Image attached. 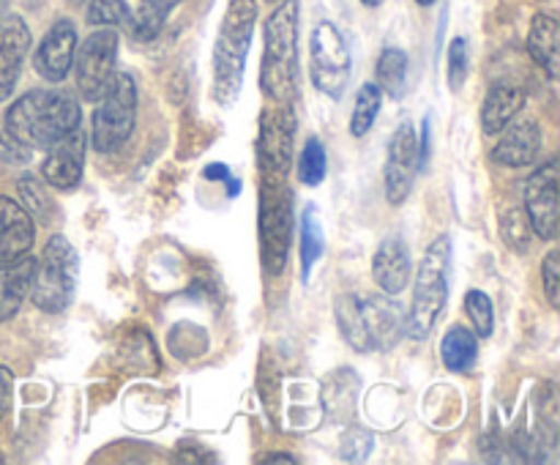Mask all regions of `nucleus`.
Wrapping results in <instances>:
<instances>
[{"mask_svg":"<svg viewBox=\"0 0 560 465\" xmlns=\"http://www.w3.org/2000/svg\"><path fill=\"white\" fill-rule=\"evenodd\" d=\"M118 31L115 27H98L93 31L80 49L74 53V77L80 96L85 102H98L107 91L115 74V58H118Z\"/></svg>","mask_w":560,"mask_h":465,"instance_id":"9b49d317","label":"nucleus"},{"mask_svg":"<svg viewBox=\"0 0 560 465\" xmlns=\"http://www.w3.org/2000/svg\"><path fill=\"white\" fill-rule=\"evenodd\" d=\"M361 3H364V5H372V9H375V5H381L383 0H361Z\"/></svg>","mask_w":560,"mask_h":465,"instance_id":"79ce46f5","label":"nucleus"},{"mask_svg":"<svg viewBox=\"0 0 560 465\" xmlns=\"http://www.w3.org/2000/svg\"><path fill=\"white\" fill-rule=\"evenodd\" d=\"M184 0H142L137 14H131L129 33L137 42H153L162 33L164 22Z\"/></svg>","mask_w":560,"mask_h":465,"instance_id":"a878e982","label":"nucleus"},{"mask_svg":"<svg viewBox=\"0 0 560 465\" xmlns=\"http://www.w3.org/2000/svg\"><path fill=\"white\" fill-rule=\"evenodd\" d=\"M523 107V88L514 85V82H495V85L487 91L485 104H481V126H485L487 135H498V131H503L514 118H517Z\"/></svg>","mask_w":560,"mask_h":465,"instance_id":"aec40b11","label":"nucleus"},{"mask_svg":"<svg viewBox=\"0 0 560 465\" xmlns=\"http://www.w3.org/2000/svg\"><path fill=\"white\" fill-rule=\"evenodd\" d=\"M525 217L541 241H556L560 228V178L558 164L547 162L525 184Z\"/></svg>","mask_w":560,"mask_h":465,"instance_id":"f8f14e48","label":"nucleus"},{"mask_svg":"<svg viewBox=\"0 0 560 465\" xmlns=\"http://www.w3.org/2000/svg\"><path fill=\"white\" fill-rule=\"evenodd\" d=\"M448 271H452V239L438 235L427 246L413 282V304L405 315V337L424 342L435 328L448 301Z\"/></svg>","mask_w":560,"mask_h":465,"instance_id":"39448f33","label":"nucleus"},{"mask_svg":"<svg viewBox=\"0 0 560 465\" xmlns=\"http://www.w3.org/2000/svg\"><path fill=\"white\" fill-rule=\"evenodd\" d=\"M293 135L295 115L290 104H273L260 115V137H257V164L262 181H284L293 167Z\"/></svg>","mask_w":560,"mask_h":465,"instance_id":"9d476101","label":"nucleus"},{"mask_svg":"<svg viewBox=\"0 0 560 465\" xmlns=\"http://www.w3.org/2000/svg\"><path fill=\"white\" fill-rule=\"evenodd\" d=\"M3 124L25 148L47 151L52 142L82 126V109L71 93L38 88L11 104Z\"/></svg>","mask_w":560,"mask_h":465,"instance_id":"f03ea898","label":"nucleus"},{"mask_svg":"<svg viewBox=\"0 0 560 465\" xmlns=\"http://www.w3.org/2000/svg\"><path fill=\"white\" fill-rule=\"evenodd\" d=\"M299 0H279L262 25L260 88L273 104H290L299 98Z\"/></svg>","mask_w":560,"mask_h":465,"instance_id":"f257e3e1","label":"nucleus"},{"mask_svg":"<svg viewBox=\"0 0 560 465\" xmlns=\"http://www.w3.org/2000/svg\"><path fill=\"white\" fill-rule=\"evenodd\" d=\"M71 3H80V0H71Z\"/></svg>","mask_w":560,"mask_h":465,"instance_id":"c03bdc74","label":"nucleus"},{"mask_svg":"<svg viewBox=\"0 0 560 465\" xmlns=\"http://www.w3.org/2000/svg\"><path fill=\"white\" fill-rule=\"evenodd\" d=\"M137 124V82L129 71H118L93 109L91 142L98 153H115L129 142Z\"/></svg>","mask_w":560,"mask_h":465,"instance_id":"0eeeda50","label":"nucleus"},{"mask_svg":"<svg viewBox=\"0 0 560 465\" xmlns=\"http://www.w3.org/2000/svg\"><path fill=\"white\" fill-rule=\"evenodd\" d=\"M47 151V159L42 164L44 181L52 189H77L82 181V164H85V131H82V126L52 142Z\"/></svg>","mask_w":560,"mask_h":465,"instance_id":"4468645a","label":"nucleus"},{"mask_svg":"<svg viewBox=\"0 0 560 465\" xmlns=\"http://www.w3.org/2000/svg\"><path fill=\"white\" fill-rule=\"evenodd\" d=\"M353 71V55L345 33L334 22H320L310 38L312 82L328 98H342Z\"/></svg>","mask_w":560,"mask_h":465,"instance_id":"1a4fd4ad","label":"nucleus"},{"mask_svg":"<svg viewBox=\"0 0 560 465\" xmlns=\"http://www.w3.org/2000/svg\"><path fill=\"white\" fill-rule=\"evenodd\" d=\"M468 71H470V47H468V38L457 36L452 38L448 44V88L452 91H459L468 80Z\"/></svg>","mask_w":560,"mask_h":465,"instance_id":"473e14b6","label":"nucleus"},{"mask_svg":"<svg viewBox=\"0 0 560 465\" xmlns=\"http://www.w3.org/2000/svg\"><path fill=\"white\" fill-rule=\"evenodd\" d=\"M255 25L257 0H233L228 5L217 44H213V98L222 107H233L238 102Z\"/></svg>","mask_w":560,"mask_h":465,"instance_id":"20e7f679","label":"nucleus"},{"mask_svg":"<svg viewBox=\"0 0 560 465\" xmlns=\"http://www.w3.org/2000/svg\"><path fill=\"white\" fill-rule=\"evenodd\" d=\"M501 230H503V241H506L514 252H525L530 246V233H534V230H530V222L528 217H525V211H520V208H512V211L503 213Z\"/></svg>","mask_w":560,"mask_h":465,"instance_id":"72a5a7b5","label":"nucleus"},{"mask_svg":"<svg viewBox=\"0 0 560 465\" xmlns=\"http://www.w3.org/2000/svg\"><path fill=\"white\" fill-rule=\"evenodd\" d=\"M77 279H80V257L66 235L55 233L42 249L38 260H33L31 279V301L42 312L58 315L69 310L77 293Z\"/></svg>","mask_w":560,"mask_h":465,"instance_id":"423d86ee","label":"nucleus"},{"mask_svg":"<svg viewBox=\"0 0 560 465\" xmlns=\"http://www.w3.org/2000/svg\"><path fill=\"white\" fill-rule=\"evenodd\" d=\"M16 189H20L22 208H25L31 217H36L38 222H49V219H52V200H49L47 189H44V184L36 175H20Z\"/></svg>","mask_w":560,"mask_h":465,"instance_id":"c756f323","label":"nucleus"},{"mask_svg":"<svg viewBox=\"0 0 560 465\" xmlns=\"http://www.w3.org/2000/svg\"><path fill=\"white\" fill-rule=\"evenodd\" d=\"M355 394H359V375L353 370L331 372L320 386L323 405L331 419H348L353 414Z\"/></svg>","mask_w":560,"mask_h":465,"instance_id":"5701e85b","label":"nucleus"},{"mask_svg":"<svg viewBox=\"0 0 560 465\" xmlns=\"http://www.w3.org/2000/svg\"><path fill=\"white\" fill-rule=\"evenodd\" d=\"M541 129L536 120H517L503 129V137L492 148V159L503 167H528L539 159Z\"/></svg>","mask_w":560,"mask_h":465,"instance_id":"a211bd4d","label":"nucleus"},{"mask_svg":"<svg viewBox=\"0 0 560 465\" xmlns=\"http://www.w3.org/2000/svg\"><path fill=\"white\" fill-rule=\"evenodd\" d=\"M528 53L536 63L545 69L550 80H558L560 74V25L552 14L539 11L530 22L528 31Z\"/></svg>","mask_w":560,"mask_h":465,"instance_id":"412c9836","label":"nucleus"},{"mask_svg":"<svg viewBox=\"0 0 560 465\" xmlns=\"http://www.w3.org/2000/svg\"><path fill=\"white\" fill-rule=\"evenodd\" d=\"M77 53V27L71 20H58L42 38L33 58V69L47 82H60L69 77Z\"/></svg>","mask_w":560,"mask_h":465,"instance_id":"2eb2a0df","label":"nucleus"},{"mask_svg":"<svg viewBox=\"0 0 560 465\" xmlns=\"http://www.w3.org/2000/svg\"><path fill=\"white\" fill-rule=\"evenodd\" d=\"M266 465H277V463H288V465H295V457H290V454H271V457L262 460Z\"/></svg>","mask_w":560,"mask_h":465,"instance_id":"a19ab883","label":"nucleus"},{"mask_svg":"<svg viewBox=\"0 0 560 465\" xmlns=\"http://www.w3.org/2000/svg\"><path fill=\"white\" fill-rule=\"evenodd\" d=\"M432 120L430 115L424 118V126H421V137H419V164L421 170L427 167V162H430V140H432Z\"/></svg>","mask_w":560,"mask_h":465,"instance_id":"ea45409f","label":"nucleus"},{"mask_svg":"<svg viewBox=\"0 0 560 465\" xmlns=\"http://www.w3.org/2000/svg\"><path fill=\"white\" fill-rule=\"evenodd\" d=\"M381 107H383V91L377 88V82H364V85L359 88V93H355L353 115H350V135L353 137L370 135Z\"/></svg>","mask_w":560,"mask_h":465,"instance_id":"cd10ccee","label":"nucleus"},{"mask_svg":"<svg viewBox=\"0 0 560 465\" xmlns=\"http://www.w3.org/2000/svg\"><path fill=\"white\" fill-rule=\"evenodd\" d=\"M441 359L446 370L468 372L479 359V337L465 326H452L441 342Z\"/></svg>","mask_w":560,"mask_h":465,"instance_id":"393cba45","label":"nucleus"},{"mask_svg":"<svg viewBox=\"0 0 560 465\" xmlns=\"http://www.w3.org/2000/svg\"><path fill=\"white\" fill-rule=\"evenodd\" d=\"M419 173V135H416L413 124L405 120V124L397 126L392 142H388L386 173H383V178H386V197L392 206H402L408 200Z\"/></svg>","mask_w":560,"mask_h":465,"instance_id":"ddd939ff","label":"nucleus"},{"mask_svg":"<svg viewBox=\"0 0 560 465\" xmlns=\"http://www.w3.org/2000/svg\"><path fill=\"white\" fill-rule=\"evenodd\" d=\"M337 323L345 342L359 353L392 350L405 337V310L392 295H355L337 299Z\"/></svg>","mask_w":560,"mask_h":465,"instance_id":"7ed1b4c3","label":"nucleus"},{"mask_svg":"<svg viewBox=\"0 0 560 465\" xmlns=\"http://www.w3.org/2000/svg\"><path fill=\"white\" fill-rule=\"evenodd\" d=\"M410 246L399 235H388L381 241L375 257H372V277H375L377 288L386 295H399L408 288L410 279Z\"/></svg>","mask_w":560,"mask_h":465,"instance_id":"f3484780","label":"nucleus"},{"mask_svg":"<svg viewBox=\"0 0 560 465\" xmlns=\"http://www.w3.org/2000/svg\"><path fill=\"white\" fill-rule=\"evenodd\" d=\"M416 3H419V5H432V3H435V0H416Z\"/></svg>","mask_w":560,"mask_h":465,"instance_id":"37998d69","label":"nucleus"},{"mask_svg":"<svg viewBox=\"0 0 560 465\" xmlns=\"http://www.w3.org/2000/svg\"><path fill=\"white\" fill-rule=\"evenodd\" d=\"M328 173V156H326V146L317 137H310L301 148L299 156V181L304 186H320L326 181Z\"/></svg>","mask_w":560,"mask_h":465,"instance_id":"c85d7f7f","label":"nucleus"},{"mask_svg":"<svg viewBox=\"0 0 560 465\" xmlns=\"http://www.w3.org/2000/svg\"><path fill=\"white\" fill-rule=\"evenodd\" d=\"M11 383H14L11 372L5 370V367H0V419H3L5 410L11 408Z\"/></svg>","mask_w":560,"mask_h":465,"instance_id":"58836bf2","label":"nucleus"},{"mask_svg":"<svg viewBox=\"0 0 560 465\" xmlns=\"http://www.w3.org/2000/svg\"><path fill=\"white\" fill-rule=\"evenodd\" d=\"M31 49V31L20 14L0 20V102H9Z\"/></svg>","mask_w":560,"mask_h":465,"instance_id":"dca6fc26","label":"nucleus"},{"mask_svg":"<svg viewBox=\"0 0 560 465\" xmlns=\"http://www.w3.org/2000/svg\"><path fill=\"white\" fill-rule=\"evenodd\" d=\"M326 239H323V222L317 217V208L306 206L299 219V260H301V282H310L312 268L323 257Z\"/></svg>","mask_w":560,"mask_h":465,"instance_id":"b1692460","label":"nucleus"},{"mask_svg":"<svg viewBox=\"0 0 560 465\" xmlns=\"http://www.w3.org/2000/svg\"><path fill=\"white\" fill-rule=\"evenodd\" d=\"M465 312H468L470 323H474L476 337H492V332H495V310H492V299L485 290H468V295H465Z\"/></svg>","mask_w":560,"mask_h":465,"instance_id":"7c9ffc66","label":"nucleus"},{"mask_svg":"<svg viewBox=\"0 0 560 465\" xmlns=\"http://www.w3.org/2000/svg\"><path fill=\"white\" fill-rule=\"evenodd\" d=\"M0 159L9 164H25L27 159H31V148L22 146V142L5 129V124H0Z\"/></svg>","mask_w":560,"mask_h":465,"instance_id":"c9c22d12","label":"nucleus"},{"mask_svg":"<svg viewBox=\"0 0 560 465\" xmlns=\"http://www.w3.org/2000/svg\"><path fill=\"white\" fill-rule=\"evenodd\" d=\"M541 277H545V293L550 299V304L560 306V252L552 249L547 252L545 266H541Z\"/></svg>","mask_w":560,"mask_h":465,"instance_id":"f704fd0d","label":"nucleus"},{"mask_svg":"<svg viewBox=\"0 0 560 465\" xmlns=\"http://www.w3.org/2000/svg\"><path fill=\"white\" fill-rule=\"evenodd\" d=\"M372 449V435L364 430H350L348 438L342 441V457L345 460H364Z\"/></svg>","mask_w":560,"mask_h":465,"instance_id":"e433bc0d","label":"nucleus"},{"mask_svg":"<svg viewBox=\"0 0 560 465\" xmlns=\"http://www.w3.org/2000/svg\"><path fill=\"white\" fill-rule=\"evenodd\" d=\"M33 257H16V260L0 263V323L11 321L20 312L22 301L31 293Z\"/></svg>","mask_w":560,"mask_h":465,"instance_id":"4be33fe9","label":"nucleus"},{"mask_svg":"<svg viewBox=\"0 0 560 465\" xmlns=\"http://www.w3.org/2000/svg\"><path fill=\"white\" fill-rule=\"evenodd\" d=\"M206 178L208 181H228V186H230V191H228V195L230 197H233V195H238V181H233V178H230V170L228 167H224V164L222 162H217V164H208V167H206Z\"/></svg>","mask_w":560,"mask_h":465,"instance_id":"4c0bfd02","label":"nucleus"},{"mask_svg":"<svg viewBox=\"0 0 560 465\" xmlns=\"http://www.w3.org/2000/svg\"><path fill=\"white\" fill-rule=\"evenodd\" d=\"M377 88L386 91L392 98H402L408 91V53L399 47H386L375 66Z\"/></svg>","mask_w":560,"mask_h":465,"instance_id":"bb28decb","label":"nucleus"},{"mask_svg":"<svg viewBox=\"0 0 560 465\" xmlns=\"http://www.w3.org/2000/svg\"><path fill=\"white\" fill-rule=\"evenodd\" d=\"M293 241V191L284 181H262L260 252L268 277L282 274Z\"/></svg>","mask_w":560,"mask_h":465,"instance_id":"6e6552de","label":"nucleus"},{"mask_svg":"<svg viewBox=\"0 0 560 465\" xmlns=\"http://www.w3.org/2000/svg\"><path fill=\"white\" fill-rule=\"evenodd\" d=\"M33 239H36V224L31 213L11 197H0V263L25 257Z\"/></svg>","mask_w":560,"mask_h":465,"instance_id":"6ab92c4d","label":"nucleus"},{"mask_svg":"<svg viewBox=\"0 0 560 465\" xmlns=\"http://www.w3.org/2000/svg\"><path fill=\"white\" fill-rule=\"evenodd\" d=\"M88 22L93 27H129L131 11L124 0H88Z\"/></svg>","mask_w":560,"mask_h":465,"instance_id":"2f4dec72","label":"nucleus"}]
</instances>
